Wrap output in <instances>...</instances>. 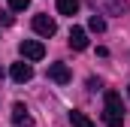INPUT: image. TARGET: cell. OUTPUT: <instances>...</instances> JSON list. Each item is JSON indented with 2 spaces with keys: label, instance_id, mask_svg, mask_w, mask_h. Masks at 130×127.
<instances>
[{
  "label": "cell",
  "instance_id": "cell-10",
  "mask_svg": "<svg viewBox=\"0 0 130 127\" xmlns=\"http://www.w3.org/2000/svg\"><path fill=\"white\" fill-rule=\"evenodd\" d=\"M70 124L73 127H94V121H91L85 112H76V109H73V112H70Z\"/></svg>",
  "mask_w": 130,
  "mask_h": 127
},
{
  "label": "cell",
  "instance_id": "cell-2",
  "mask_svg": "<svg viewBox=\"0 0 130 127\" xmlns=\"http://www.w3.org/2000/svg\"><path fill=\"white\" fill-rule=\"evenodd\" d=\"M88 3L103 15H124L127 12V0H88Z\"/></svg>",
  "mask_w": 130,
  "mask_h": 127
},
{
  "label": "cell",
  "instance_id": "cell-8",
  "mask_svg": "<svg viewBox=\"0 0 130 127\" xmlns=\"http://www.w3.org/2000/svg\"><path fill=\"white\" fill-rule=\"evenodd\" d=\"M12 124L15 127H33L30 115H27V109H24V103H15V106H12Z\"/></svg>",
  "mask_w": 130,
  "mask_h": 127
},
{
  "label": "cell",
  "instance_id": "cell-4",
  "mask_svg": "<svg viewBox=\"0 0 130 127\" xmlns=\"http://www.w3.org/2000/svg\"><path fill=\"white\" fill-rule=\"evenodd\" d=\"M33 30L48 39V36L58 33V24H55V18H48V15H33Z\"/></svg>",
  "mask_w": 130,
  "mask_h": 127
},
{
  "label": "cell",
  "instance_id": "cell-6",
  "mask_svg": "<svg viewBox=\"0 0 130 127\" xmlns=\"http://www.w3.org/2000/svg\"><path fill=\"white\" fill-rule=\"evenodd\" d=\"M48 79L58 82V85H67V82L73 79V73H70L67 64H52V67H48Z\"/></svg>",
  "mask_w": 130,
  "mask_h": 127
},
{
  "label": "cell",
  "instance_id": "cell-12",
  "mask_svg": "<svg viewBox=\"0 0 130 127\" xmlns=\"http://www.w3.org/2000/svg\"><path fill=\"white\" fill-rule=\"evenodd\" d=\"M27 6H30V0H9V9H15V12H21Z\"/></svg>",
  "mask_w": 130,
  "mask_h": 127
},
{
  "label": "cell",
  "instance_id": "cell-1",
  "mask_svg": "<svg viewBox=\"0 0 130 127\" xmlns=\"http://www.w3.org/2000/svg\"><path fill=\"white\" fill-rule=\"evenodd\" d=\"M103 121H106V127H121L124 124V103H121V94L106 91V97H103Z\"/></svg>",
  "mask_w": 130,
  "mask_h": 127
},
{
  "label": "cell",
  "instance_id": "cell-11",
  "mask_svg": "<svg viewBox=\"0 0 130 127\" xmlns=\"http://www.w3.org/2000/svg\"><path fill=\"white\" fill-rule=\"evenodd\" d=\"M88 27H91V30H94V33H103V30H106V18L94 12V15L88 18Z\"/></svg>",
  "mask_w": 130,
  "mask_h": 127
},
{
  "label": "cell",
  "instance_id": "cell-3",
  "mask_svg": "<svg viewBox=\"0 0 130 127\" xmlns=\"http://www.w3.org/2000/svg\"><path fill=\"white\" fill-rule=\"evenodd\" d=\"M18 49H21V58H24V61H42V58H45V45H42L39 39H24Z\"/></svg>",
  "mask_w": 130,
  "mask_h": 127
},
{
  "label": "cell",
  "instance_id": "cell-7",
  "mask_svg": "<svg viewBox=\"0 0 130 127\" xmlns=\"http://www.w3.org/2000/svg\"><path fill=\"white\" fill-rule=\"evenodd\" d=\"M70 49H76V52H85L88 49V33H85V27H73L70 30Z\"/></svg>",
  "mask_w": 130,
  "mask_h": 127
},
{
  "label": "cell",
  "instance_id": "cell-9",
  "mask_svg": "<svg viewBox=\"0 0 130 127\" xmlns=\"http://www.w3.org/2000/svg\"><path fill=\"white\" fill-rule=\"evenodd\" d=\"M55 6H58L61 15H76L79 12V0H55Z\"/></svg>",
  "mask_w": 130,
  "mask_h": 127
},
{
  "label": "cell",
  "instance_id": "cell-13",
  "mask_svg": "<svg viewBox=\"0 0 130 127\" xmlns=\"http://www.w3.org/2000/svg\"><path fill=\"white\" fill-rule=\"evenodd\" d=\"M0 79H3V67H0Z\"/></svg>",
  "mask_w": 130,
  "mask_h": 127
},
{
  "label": "cell",
  "instance_id": "cell-5",
  "mask_svg": "<svg viewBox=\"0 0 130 127\" xmlns=\"http://www.w3.org/2000/svg\"><path fill=\"white\" fill-rule=\"evenodd\" d=\"M9 73H12V79H15L18 85H24V82H30V79H33V67H30L27 61L12 64V70H9Z\"/></svg>",
  "mask_w": 130,
  "mask_h": 127
}]
</instances>
